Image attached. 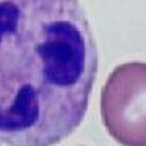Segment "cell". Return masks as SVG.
Listing matches in <instances>:
<instances>
[{"label":"cell","mask_w":146,"mask_h":146,"mask_svg":"<svg viewBox=\"0 0 146 146\" xmlns=\"http://www.w3.org/2000/svg\"><path fill=\"white\" fill-rule=\"evenodd\" d=\"M98 63L80 0H0V143L54 146L70 136Z\"/></svg>","instance_id":"6da1fadb"},{"label":"cell","mask_w":146,"mask_h":146,"mask_svg":"<svg viewBox=\"0 0 146 146\" xmlns=\"http://www.w3.org/2000/svg\"><path fill=\"white\" fill-rule=\"evenodd\" d=\"M106 130L122 146H146V63L114 68L101 91Z\"/></svg>","instance_id":"7a4b0ae2"}]
</instances>
